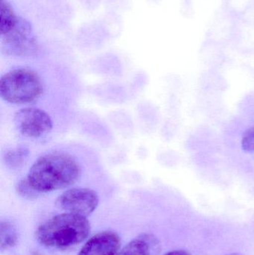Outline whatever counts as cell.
I'll list each match as a JSON object with an SVG mask.
<instances>
[{
	"label": "cell",
	"mask_w": 254,
	"mask_h": 255,
	"mask_svg": "<svg viewBox=\"0 0 254 255\" xmlns=\"http://www.w3.org/2000/svg\"><path fill=\"white\" fill-rule=\"evenodd\" d=\"M81 172L80 166L71 155L53 151L35 160L27 177L39 193H45L73 185L79 181Z\"/></svg>",
	"instance_id": "1"
},
{
	"label": "cell",
	"mask_w": 254,
	"mask_h": 255,
	"mask_svg": "<svg viewBox=\"0 0 254 255\" xmlns=\"http://www.w3.org/2000/svg\"><path fill=\"white\" fill-rule=\"evenodd\" d=\"M99 197L89 188H70L60 195L55 201L58 209L65 213L88 217L96 210Z\"/></svg>",
	"instance_id": "4"
},
{
	"label": "cell",
	"mask_w": 254,
	"mask_h": 255,
	"mask_svg": "<svg viewBox=\"0 0 254 255\" xmlns=\"http://www.w3.org/2000/svg\"><path fill=\"white\" fill-rule=\"evenodd\" d=\"M2 49L5 53L23 55L34 46L32 27L26 19L19 16L15 26L7 34L1 35Z\"/></svg>",
	"instance_id": "6"
},
{
	"label": "cell",
	"mask_w": 254,
	"mask_h": 255,
	"mask_svg": "<svg viewBox=\"0 0 254 255\" xmlns=\"http://www.w3.org/2000/svg\"><path fill=\"white\" fill-rule=\"evenodd\" d=\"M120 247L119 235L106 231L99 232L88 240L78 255H116Z\"/></svg>",
	"instance_id": "7"
},
{
	"label": "cell",
	"mask_w": 254,
	"mask_h": 255,
	"mask_svg": "<svg viewBox=\"0 0 254 255\" xmlns=\"http://www.w3.org/2000/svg\"><path fill=\"white\" fill-rule=\"evenodd\" d=\"M43 93L41 79L29 68L10 70L0 79V96L11 104L31 103L40 98Z\"/></svg>",
	"instance_id": "3"
},
{
	"label": "cell",
	"mask_w": 254,
	"mask_h": 255,
	"mask_svg": "<svg viewBox=\"0 0 254 255\" xmlns=\"http://www.w3.org/2000/svg\"><path fill=\"white\" fill-rule=\"evenodd\" d=\"M15 127L27 137L40 138L49 134L53 127L50 116L37 108H25L14 115Z\"/></svg>",
	"instance_id": "5"
},
{
	"label": "cell",
	"mask_w": 254,
	"mask_h": 255,
	"mask_svg": "<svg viewBox=\"0 0 254 255\" xmlns=\"http://www.w3.org/2000/svg\"><path fill=\"white\" fill-rule=\"evenodd\" d=\"M158 247L159 243L156 238L144 235L127 244L118 255H152Z\"/></svg>",
	"instance_id": "8"
},
{
	"label": "cell",
	"mask_w": 254,
	"mask_h": 255,
	"mask_svg": "<svg viewBox=\"0 0 254 255\" xmlns=\"http://www.w3.org/2000/svg\"><path fill=\"white\" fill-rule=\"evenodd\" d=\"M16 190L19 196L27 199H36L41 194L31 185L28 177L19 180L16 184Z\"/></svg>",
	"instance_id": "12"
},
{
	"label": "cell",
	"mask_w": 254,
	"mask_h": 255,
	"mask_svg": "<svg viewBox=\"0 0 254 255\" xmlns=\"http://www.w3.org/2000/svg\"><path fill=\"white\" fill-rule=\"evenodd\" d=\"M1 22H0V33L1 35L7 34L17 22L19 16H16L12 6L5 0H1Z\"/></svg>",
	"instance_id": "11"
},
{
	"label": "cell",
	"mask_w": 254,
	"mask_h": 255,
	"mask_svg": "<svg viewBox=\"0 0 254 255\" xmlns=\"http://www.w3.org/2000/svg\"><path fill=\"white\" fill-rule=\"evenodd\" d=\"M18 232L16 227L9 221L0 223V249L1 251L10 250L16 246Z\"/></svg>",
	"instance_id": "9"
},
{
	"label": "cell",
	"mask_w": 254,
	"mask_h": 255,
	"mask_svg": "<svg viewBox=\"0 0 254 255\" xmlns=\"http://www.w3.org/2000/svg\"><path fill=\"white\" fill-rule=\"evenodd\" d=\"M242 147L248 152L254 151V127L247 129L242 137Z\"/></svg>",
	"instance_id": "13"
},
{
	"label": "cell",
	"mask_w": 254,
	"mask_h": 255,
	"mask_svg": "<svg viewBox=\"0 0 254 255\" xmlns=\"http://www.w3.org/2000/svg\"><path fill=\"white\" fill-rule=\"evenodd\" d=\"M29 155V150L24 146L16 147L7 150L3 156L4 164L10 169H18L25 164Z\"/></svg>",
	"instance_id": "10"
},
{
	"label": "cell",
	"mask_w": 254,
	"mask_h": 255,
	"mask_svg": "<svg viewBox=\"0 0 254 255\" xmlns=\"http://www.w3.org/2000/svg\"><path fill=\"white\" fill-rule=\"evenodd\" d=\"M165 255H192L189 252L185 250H176V251L170 252Z\"/></svg>",
	"instance_id": "14"
},
{
	"label": "cell",
	"mask_w": 254,
	"mask_h": 255,
	"mask_svg": "<svg viewBox=\"0 0 254 255\" xmlns=\"http://www.w3.org/2000/svg\"><path fill=\"white\" fill-rule=\"evenodd\" d=\"M227 255H243L240 254V253H231V254Z\"/></svg>",
	"instance_id": "15"
},
{
	"label": "cell",
	"mask_w": 254,
	"mask_h": 255,
	"mask_svg": "<svg viewBox=\"0 0 254 255\" xmlns=\"http://www.w3.org/2000/svg\"><path fill=\"white\" fill-rule=\"evenodd\" d=\"M89 232L90 224L86 217L64 213L42 224L36 238L45 247L66 250L83 242Z\"/></svg>",
	"instance_id": "2"
}]
</instances>
